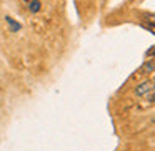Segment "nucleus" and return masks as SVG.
I'll return each instance as SVG.
<instances>
[{
	"label": "nucleus",
	"instance_id": "nucleus-5",
	"mask_svg": "<svg viewBox=\"0 0 155 151\" xmlns=\"http://www.w3.org/2000/svg\"><path fill=\"white\" fill-rule=\"evenodd\" d=\"M142 27H143L145 30H148L150 33L155 35V22H143V24H142Z\"/></svg>",
	"mask_w": 155,
	"mask_h": 151
},
{
	"label": "nucleus",
	"instance_id": "nucleus-9",
	"mask_svg": "<svg viewBox=\"0 0 155 151\" xmlns=\"http://www.w3.org/2000/svg\"><path fill=\"white\" fill-rule=\"evenodd\" d=\"M153 123H155V118H153Z\"/></svg>",
	"mask_w": 155,
	"mask_h": 151
},
{
	"label": "nucleus",
	"instance_id": "nucleus-3",
	"mask_svg": "<svg viewBox=\"0 0 155 151\" xmlns=\"http://www.w3.org/2000/svg\"><path fill=\"white\" fill-rule=\"evenodd\" d=\"M27 10L30 12V14H38V12L42 10V2L40 0H30L27 4Z\"/></svg>",
	"mask_w": 155,
	"mask_h": 151
},
{
	"label": "nucleus",
	"instance_id": "nucleus-6",
	"mask_svg": "<svg viewBox=\"0 0 155 151\" xmlns=\"http://www.w3.org/2000/svg\"><path fill=\"white\" fill-rule=\"evenodd\" d=\"M145 55H147V57H152V58H153V57H155V45L150 48V50H147V53H145Z\"/></svg>",
	"mask_w": 155,
	"mask_h": 151
},
{
	"label": "nucleus",
	"instance_id": "nucleus-8",
	"mask_svg": "<svg viewBox=\"0 0 155 151\" xmlns=\"http://www.w3.org/2000/svg\"><path fill=\"white\" fill-rule=\"evenodd\" d=\"M22 2H25V4H28V2H30V0H22Z\"/></svg>",
	"mask_w": 155,
	"mask_h": 151
},
{
	"label": "nucleus",
	"instance_id": "nucleus-1",
	"mask_svg": "<svg viewBox=\"0 0 155 151\" xmlns=\"http://www.w3.org/2000/svg\"><path fill=\"white\" fill-rule=\"evenodd\" d=\"M153 90H155V80H147V81H143V83H140L138 87H135L134 93L137 95V96H145V95H148Z\"/></svg>",
	"mask_w": 155,
	"mask_h": 151
},
{
	"label": "nucleus",
	"instance_id": "nucleus-4",
	"mask_svg": "<svg viewBox=\"0 0 155 151\" xmlns=\"http://www.w3.org/2000/svg\"><path fill=\"white\" fill-rule=\"evenodd\" d=\"M5 20H7V24H8V27H10V28H12V30H14V32H18V30H20V25H18V24H17V22H15V20H14V18H10V17H7V18H5Z\"/></svg>",
	"mask_w": 155,
	"mask_h": 151
},
{
	"label": "nucleus",
	"instance_id": "nucleus-7",
	"mask_svg": "<svg viewBox=\"0 0 155 151\" xmlns=\"http://www.w3.org/2000/svg\"><path fill=\"white\" fill-rule=\"evenodd\" d=\"M148 101H150V103H155V91L150 95V96H148Z\"/></svg>",
	"mask_w": 155,
	"mask_h": 151
},
{
	"label": "nucleus",
	"instance_id": "nucleus-2",
	"mask_svg": "<svg viewBox=\"0 0 155 151\" xmlns=\"http://www.w3.org/2000/svg\"><path fill=\"white\" fill-rule=\"evenodd\" d=\"M140 73H142V75H147V73H155V57H153V60H148V61H145V63L142 65Z\"/></svg>",
	"mask_w": 155,
	"mask_h": 151
}]
</instances>
